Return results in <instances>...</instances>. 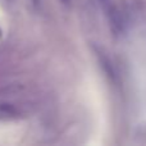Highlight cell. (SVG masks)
<instances>
[{"label": "cell", "instance_id": "6da1fadb", "mask_svg": "<svg viewBox=\"0 0 146 146\" xmlns=\"http://www.w3.org/2000/svg\"><path fill=\"white\" fill-rule=\"evenodd\" d=\"M62 1H63L64 4H68V3H69V0H62Z\"/></svg>", "mask_w": 146, "mask_h": 146}]
</instances>
